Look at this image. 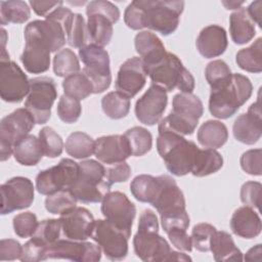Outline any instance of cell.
<instances>
[{"label": "cell", "mask_w": 262, "mask_h": 262, "mask_svg": "<svg viewBox=\"0 0 262 262\" xmlns=\"http://www.w3.org/2000/svg\"><path fill=\"white\" fill-rule=\"evenodd\" d=\"M183 8V1L135 0L127 6L124 21L132 30L147 28L168 36L178 28Z\"/></svg>", "instance_id": "1"}, {"label": "cell", "mask_w": 262, "mask_h": 262, "mask_svg": "<svg viewBox=\"0 0 262 262\" xmlns=\"http://www.w3.org/2000/svg\"><path fill=\"white\" fill-rule=\"evenodd\" d=\"M253 86L250 79L242 74H232L223 85L211 89L209 111L218 119L232 117L251 97Z\"/></svg>", "instance_id": "2"}, {"label": "cell", "mask_w": 262, "mask_h": 262, "mask_svg": "<svg viewBox=\"0 0 262 262\" xmlns=\"http://www.w3.org/2000/svg\"><path fill=\"white\" fill-rule=\"evenodd\" d=\"M157 150L171 174L184 176L191 172L199 147L182 135L163 132L157 138Z\"/></svg>", "instance_id": "3"}, {"label": "cell", "mask_w": 262, "mask_h": 262, "mask_svg": "<svg viewBox=\"0 0 262 262\" xmlns=\"http://www.w3.org/2000/svg\"><path fill=\"white\" fill-rule=\"evenodd\" d=\"M111 185L105 177V167L95 160H86L79 163L78 178L69 189L77 201L90 204L101 202Z\"/></svg>", "instance_id": "4"}, {"label": "cell", "mask_w": 262, "mask_h": 262, "mask_svg": "<svg viewBox=\"0 0 262 262\" xmlns=\"http://www.w3.org/2000/svg\"><path fill=\"white\" fill-rule=\"evenodd\" d=\"M152 84L170 92L175 88L184 93H192L194 78L182 64L177 55L167 52L157 63L145 69Z\"/></svg>", "instance_id": "5"}, {"label": "cell", "mask_w": 262, "mask_h": 262, "mask_svg": "<svg viewBox=\"0 0 262 262\" xmlns=\"http://www.w3.org/2000/svg\"><path fill=\"white\" fill-rule=\"evenodd\" d=\"M87 33L90 44L100 47L106 46L113 37V25L120 18L119 8L112 2L95 0L86 7Z\"/></svg>", "instance_id": "6"}, {"label": "cell", "mask_w": 262, "mask_h": 262, "mask_svg": "<svg viewBox=\"0 0 262 262\" xmlns=\"http://www.w3.org/2000/svg\"><path fill=\"white\" fill-rule=\"evenodd\" d=\"M79 57L84 63L82 73L93 86V93L105 91L112 82L110 56L103 47L87 44L79 49Z\"/></svg>", "instance_id": "7"}, {"label": "cell", "mask_w": 262, "mask_h": 262, "mask_svg": "<svg viewBox=\"0 0 262 262\" xmlns=\"http://www.w3.org/2000/svg\"><path fill=\"white\" fill-rule=\"evenodd\" d=\"M57 97V87L50 77L41 76L30 80V91L25 107L34 117L36 124H45L51 116V107Z\"/></svg>", "instance_id": "8"}, {"label": "cell", "mask_w": 262, "mask_h": 262, "mask_svg": "<svg viewBox=\"0 0 262 262\" xmlns=\"http://www.w3.org/2000/svg\"><path fill=\"white\" fill-rule=\"evenodd\" d=\"M36 122L26 108H17L4 117L0 123V159L8 160L13 154L14 144L23 137L29 135Z\"/></svg>", "instance_id": "9"}, {"label": "cell", "mask_w": 262, "mask_h": 262, "mask_svg": "<svg viewBox=\"0 0 262 262\" xmlns=\"http://www.w3.org/2000/svg\"><path fill=\"white\" fill-rule=\"evenodd\" d=\"M79 175V163L71 159H62L51 168L40 171L36 176V189L44 195L61 189H69Z\"/></svg>", "instance_id": "10"}, {"label": "cell", "mask_w": 262, "mask_h": 262, "mask_svg": "<svg viewBox=\"0 0 262 262\" xmlns=\"http://www.w3.org/2000/svg\"><path fill=\"white\" fill-rule=\"evenodd\" d=\"M91 238L110 260L120 261L128 254L129 236L106 219L95 220Z\"/></svg>", "instance_id": "11"}, {"label": "cell", "mask_w": 262, "mask_h": 262, "mask_svg": "<svg viewBox=\"0 0 262 262\" xmlns=\"http://www.w3.org/2000/svg\"><path fill=\"white\" fill-rule=\"evenodd\" d=\"M66 259L76 262H97L101 259V249L97 244L57 239L48 246L44 252L43 260Z\"/></svg>", "instance_id": "12"}, {"label": "cell", "mask_w": 262, "mask_h": 262, "mask_svg": "<svg viewBox=\"0 0 262 262\" xmlns=\"http://www.w3.org/2000/svg\"><path fill=\"white\" fill-rule=\"evenodd\" d=\"M101 213L107 221L130 237L136 208L125 193L110 191L101 201Z\"/></svg>", "instance_id": "13"}, {"label": "cell", "mask_w": 262, "mask_h": 262, "mask_svg": "<svg viewBox=\"0 0 262 262\" xmlns=\"http://www.w3.org/2000/svg\"><path fill=\"white\" fill-rule=\"evenodd\" d=\"M30 91V80L10 59L0 60V96L10 103L20 102Z\"/></svg>", "instance_id": "14"}, {"label": "cell", "mask_w": 262, "mask_h": 262, "mask_svg": "<svg viewBox=\"0 0 262 262\" xmlns=\"http://www.w3.org/2000/svg\"><path fill=\"white\" fill-rule=\"evenodd\" d=\"M161 176V187L151 206L156 208L162 220L187 215L185 199L176 181L168 175Z\"/></svg>", "instance_id": "15"}, {"label": "cell", "mask_w": 262, "mask_h": 262, "mask_svg": "<svg viewBox=\"0 0 262 262\" xmlns=\"http://www.w3.org/2000/svg\"><path fill=\"white\" fill-rule=\"evenodd\" d=\"M33 201L34 185L27 177L16 176L1 185V215L29 208Z\"/></svg>", "instance_id": "16"}, {"label": "cell", "mask_w": 262, "mask_h": 262, "mask_svg": "<svg viewBox=\"0 0 262 262\" xmlns=\"http://www.w3.org/2000/svg\"><path fill=\"white\" fill-rule=\"evenodd\" d=\"M136 256L145 262L167 261L172 251L168 242L159 234V229L138 228L133 237Z\"/></svg>", "instance_id": "17"}, {"label": "cell", "mask_w": 262, "mask_h": 262, "mask_svg": "<svg viewBox=\"0 0 262 262\" xmlns=\"http://www.w3.org/2000/svg\"><path fill=\"white\" fill-rule=\"evenodd\" d=\"M167 103V91L158 85L151 84L135 103L137 120L144 125L154 126L161 121Z\"/></svg>", "instance_id": "18"}, {"label": "cell", "mask_w": 262, "mask_h": 262, "mask_svg": "<svg viewBox=\"0 0 262 262\" xmlns=\"http://www.w3.org/2000/svg\"><path fill=\"white\" fill-rule=\"evenodd\" d=\"M26 45L20 55V60L27 72L31 74H42L50 66V48L37 35L25 29Z\"/></svg>", "instance_id": "19"}, {"label": "cell", "mask_w": 262, "mask_h": 262, "mask_svg": "<svg viewBox=\"0 0 262 262\" xmlns=\"http://www.w3.org/2000/svg\"><path fill=\"white\" fill-rule=\"evenodd\" d=\"M146 70L140 57L134 56L122 63L116 80L118 92L131 98L134 97L145 85Z\"/></svg>", "instance_id": "20"}, {"label": "cell", "mask_w": 262, "mask_h": 262, "mask_svg": "<svg viewBox=\"0 0 262 262\" xmlns=\"http://www.w3.org/2000/svg\"><path fill=\"white\" fill-rule=\"evenodd\" d=\"M61 230L66 238L86 241L91 237L95 220L89 210L83 207H74L60 214Z\"/></svg>", "instance_id": "21"}, {"label": "cell", "mask_w": 262, "mask_h": 262, "mask_svg": "<svg viewBox=\"0 0 262 262\" xmlns=\"http://www.w3.org/2000/svg\"><path fill=\"white\" fill-rule=\"evenodd\" d=\"M233 136L242 143L252 145L256 143L262 134V119L260 100L252 103L246 114L239 115L232 127Z\"/></svg>", "instance_id": "22"}, {"label": "cell", "mask_w": 262, "mask_h": 262, "mask_svg": "<svg viewBox=\"0 0 262 262\" xmlns=\"http://www.w3.org/2000/svg\"><path fill=\"white\" fill-rule=\"evenodd\" d=\"M94 155L103 164L112 165L125 162L131 154V149L125 135L101 136L95 140Z\"/></svg>", "instance_id": "23"}, {"label": "cell", "mask_w": 262, "mask_h": 262, "mask_svg": "<svg viewBox=\"0 0 262 262\" xmlns=\"http://www.w3.org/2000/svg\"><path fill=\"white\" fill-rule=\"evenodd\" d=\"M196 48L205 58L217 57L224 53L227 48V34L224 28L218 25L205 27L196 38Z\"/></svg>", "instance_id": "24"}, {"label": "cell", "mask_w": 262, "mask_h": 262, "mask_svg": "<svg viewBox=\"0 0 262 262\" xmlns=\"http://www.w3.org/2000/svg\"><path fill=\"white\" fill-rule=\"evenodd\" d=\"M135 50L144 63L145 69L160 61L167 53L161 39L150 31H142L135 36Z\"/></svg>", "instance_id": "25"}, {"label": "cell", "mask_w": 262, "mask_h": 262, "mask_svg": "<svg viewBox=\"0 0 262 262\" xmlns=\"http://www.w3.org/2000/svg\"><path fill=\"white\" fill-rule=\"evenodd\" d=\"M230 228L239 237L254 238L261 233V219L253 208L244 206L236 209L232 214Z\"/></svg>", "instance_id": "26"}, {"label": "cell", "mask_w": 262, "mask_h": 262, "mask_svg": "<svg viewBox=\"0 0 262 262\" xmlns=\"http://www.w3.org/2000/svg\"><path fill=\"white\" fill-rule=\"evenodd\" d=\"M229 32L232 41L237 45L250 42L255 34V23L244 7L238 8L229 16Z\"/></svg>", "instance_id": "27"}, {"label": "cell", "mask_w": 262, "mask_h": 262, "mask_svg": "<svg viewBox=\"0 0 262 262\" xmlns=\"http://www.w3.org/2000/svg\"><path fill=\"white\" fill-rule=\"evenodd\" d=\"M12 155L20 165L35 166L42 160L44 152L40 139L29 134L14 144Z\"/></svg>", "instance_id": "28"}, {"label": "cell", "mask_w": 262, "mask_h": 262, "mask_svg": "<svg viewBox=\"0 0 262 262\" xmlns=\"http://www.w3.org/2000/svg\"><path fill=\"white\" fill-rule=\"evenodd\" d=\"M196 138L202 146L216 149L226 143L228 139V130L222 122L209 120L199 128Z\"/></svg>", "instance_id": "29"}, {"label": "cell", "mask_w": 262, "mask_h": 262, "mask_svg": "<svg viewBox=\"0 0 262 262\" xmlns=\"http://www.w3.org/2000/svg\"><path fill=\"white\" fill-rule=\"evenodd\" d=\"M210 251L216 261H242L243 254L226 231H215L211 239Z\"/></svg>", "instance_id": "30"}, {"label": "cell", "mask_w": 262, "mask_h": 262, "mask_svg": "<svg viewBox=\"0 0 262 262\" xmlns=\"http://www.w3.org/2000/svg\"><path fill=\"white\" fill-rule=\"evenodd\" d=\"M172 106L171 112L196 124L204 113L202 100L192 93L180 92L176 94L173 97Z\"/></svg>", "instance_id": "31"}, {"label": "cell", "mask_w": 262, "mask_h": 262, "mask_svg": "<svg viewBox=\"0 0 262 262\" xmlns=\"http://www.w3.org/2000/svg\"><path fill=\"white\" fill-rule=\"evenodd\" d=\"M161 187V176L141 174L136 176L130 184L132 195L139 202L152 204Z\"/></svg>", "instance_id": "32"}, {"label": "cell", "mask_w": 262, "mask_h": 262, "mask_svg": "<svg viewBox=\"0 0 262 262\" xmlns=\"http://www.w3.org/2000/svg\"><path fill=\"white\" fill-rule=\"evenodd\" d=\"M222 166L223 158L218 151L211 148H199L190 173L196 177H204L217 172Z\"/></svg>", "instance_id": "33"}, {"label": "cell", "mask_w": 262, "mask_h": 262, "mask_svg": "<svg viewBox=\"0 0 262 262\" xmlns=\"http://www.w3.org/2000/svg\"><path fill=\"white\" fill-rule=\"evenodd\" d=\"M237 66L249 73L262 71V38H258L251 46L241 49L235 56Z\"/></svg>", "instance_id": "34"}, {"label": "cell", "mask_w": 262, "mask_h": 262, "mask_svg": "<svg viewBox=\"0 0 262 262\" xmlns=\"http://www.w3.org/2000/svg\"><path fill=\"white\" fill-rule=\"evenodd\" d=\"M31 16V10L25 1L12 0L0 2V23L2 26L24 24Z\"/></svg>", "instance_id": "35"}, {"label": "cell", "mask_w": 262, "mask_h": 262, "mask_svg": "<svg viewBox=\"0 0 262 262\" xmlns=\"http://www.w3.org/2000/svg\"><path fill=\"white\" fill-rule=\"evenodd\" d=\"M130 98L118 91L110 92L101 99L103 113L113 120L125 118L130 111Z\"/></svg>", "instance_id": "36"}, {"label": "cell", "mask_w": 262, "mask_h": 262, "mask_svg": "<svg viewBox=\"0 0 262 262\" xmlns=\"http://www.w3.org/2000/svg\"><path fill=\"white\" fill-rule=\"evenodd\" d=\"M95 141L84 132H74L68 137L64 148L66 151L75 159H86L94 154Z\"/></svg>", "instance_id": "37"}, {"label": "cell", "mask_w": 262, "mask_h": 262, "mask_svg": "<svg viewBox=\"0 0 262 262\" xmlns=\"http://www.w3.org/2000/svg\"><path fill=\"white\" fill-rule=\"evenodd\" d=\"M124 135L128 140L132 156L141 157L151 149L152 136L147 129L135 126L128 129Z\"/></svg>", "instance_id": "38"}, {"label": "cell", "mask_w": 262, "mask_h": 262, "mask_svg": "<svg viewBox=\"0 0 262 262\" xmlns=\"http://www.w3.org/2000/svg\"><path fill=\"white\" fill-rule=\"evenodd\" d=\"M62 88L66 95L78 100L85 99L93 93V86L83 73H77L64 78Z\"/></svg>", "instance_id": "39"}, {"label": "cell", "mask_w": 262, "mask_h": 262, "mask_svg": "<svg viewBox=\"0 0 262 262\" xmlns=\"http://www.w3.org/2000/svg\"><path fill=\"white\" fill-rule=\"evenodd\" d=\"M80 71L79 59L75 52L69 48L57 51L53 57V72L57 77H69Z\"/></svg>", "instance_id": "40"}, {"label": "cell", "mask_w": 262, "mask_h": 262, "mask_svg": "<svg viewBox=\"0 0 262 262\" xmlns=\"http://www.w3.org/2000/svg\"><path fill=\"white\" fill-rule=\"evenodd\" d=\"M61 231L59 219H45L38 224L36 231L31 237L47 248L59 239Z\"/></svg>", "instance_id": "41"}, {"label": "cell", "mask_w": 262, "mask_h": 262, "mask_svg": "<svg viewBox=\"0 0 262 262\" xmlns=\"http://www.w3.org/2000/svg\"><path fill=\"white\" fill-rule=\"evenodd\" d=\"M77 199L70 189H61L52 194L47 195L45 200V208L51 214H62L76 207Z\"/></svg>", "instance_id": "42"}, {"label": "cell", "mask_w": 262, "mask_h": 262, "mask_svg": "<svg viewBox=\"0 0 262 262\" xmlns=\"http://www.w3.org/2000/svg\"><path fill=\"white\" fill-rule=\"evenodd\" d=\"M39 139L43 148L44 156L47 158H56L61 155L63 142L60 135L51 127H43L39 131Z\"/></svg>", "instance_id": "43"}, {"label": "cell", "mask_w": 262, "mask_h": 262, "mask_svg": "<svg viewBox=\"0 0 262 262\" xmlns=\"http://www.w3.org/2000/svg\"><path fill=\"white\" fill-rule=\"evenodd\" d=\"M231 72L227 63L221 59H216L209 62L205 70V77L211 89L217 88L226 83L230 77Z\"/></svg>", "instance_id": "44"}, {"label": "cell", "mask_w": 262, "mask_h": 262, "mask_svg": "<svg viewBox=\"0 0 262 262\" xmlns=\"http://www.w3.org/2000/svg\"><path fill=\"white\" fill-rule=\"evenodd\" d=\"M88 33L87 26L85 24L84 17L80 13H75L72 25L69 29L67 42L70 46L75 48H81L88 43Z\"/></svg>", "instance_id": "45"}, {"label": "cell", "mask_w": 262, "mask_h": 262, "mask_svg": "<svg viewBox=\"0 0 262 262\" xmlns=\"http://www.w3.org/2000/svg\"><path fill=\"white\" fill-rule=\"evenodd\" d=\"M56 112L58 118L62 122L67 124L75 123L78 121L82 113L80 100L63 94L58 100Z\"/></svg>", "instance_id": "46"}, {"label": "cell", "mask_w": 262, "mask_h": 262, "mask_svg": "<svg viewBox=\"0 0 262 262\" xmlns=\"http://www.w3.org/2000/svg\"><path fill=\"white\" fill-rule=\"evenodd\" d=\"M216 228L209 223H199L191 230V244L200 252H209Z\"/></svg>", "instance_id": "47"}, {"label": "cell", "mask_w": 262, "mask_h": 262, "mask_svg": "<svg viewBox=\"0 0 262 262\" xmlns=\"http://www.w3.org/2000/svg\"><path fill=\"white\" fill-rule=\"evenodd\" d=\"M37 216L32 212H25L16 215L13 218L12 225L16 235L26 238L34 234L38 227Z\"/></svg>", "instance_id": "48"}, {"label": "cell", "mask_w": 262, "mask_h": 262, "mask_svg": "<svg viewBox=\"0 0 262 262\" xmlns=\"http://www.w3.org/2000/svg\"><path fill=\"white\" fill-rule=\"evenodd\" d=\"M239 163L246 173L253 176H260L262 174V150L260 148L247 150L241 157Z\"/></svg>", "instance_id": "49"}, {"label": "cell", "mask_w": 262, "mask_h": 262, "mask_svg": "<svg viewBox=\"0 0 262 262\" xmlns=\"http://www.w3.org/2000/svg\"><path fill=\"white\" fill-rule=\"evenodd\" d=\"M262 185L257 181H248L242 185L241 188V201L245 206L258 209L260 205Z\"/></svg>", "instance_id": "50"}, {"label": "cell", "mask_w": 262, "mask_h": 262, "mask_svg": "<svg viewBox=\"0 0 262 262\" xmlns=\"http://www.w3.org/2000/svg\"><path fill=\"white\" fill-rule=\"evenodd\" d=\"M105 177L111 184L125 182L131 176V168L126 162H120L112 165H106Z\"/></svg>", "instance_id": "51"}, {"label": "cell", "mask_w": 262, "mask_h": 262, "mask_svg": "<svg viewBox=\"0 0 262 262\" xmlns=\"http://www.w3.org/2000/svg\"><path fill=\"white\" fill-rule=\"evenodd\" d=\"M46 247L31 237L23 247V253L19 258L23 262H38L43 261Z\"/></svg>", "instance_id": "52"}, {"label": "cell", "mask_w": 262, "mask_h": 262, "mask_svg": "<svg viewBox=\"0 0 262 262\" xmlns=\"http://www.w3.org/2000/svg\"><path fill=\"white\" fill-rule=\"evenodd\" d=\"M23 253V246L13 238H4L0 242V260L13 261L19 259Z\"/></svg>", "instance_id": "53"}, {"label": "cell", "mask_w": 262, "mask_h": 262, "mask_svg": "<svg viewBox=\"0 0 262 262\" xmlns=\"http://www.w3.org/2000/svg\"><path fill=\"white\" fill-rule=\"evenodd\" d=\"M166 233L168 234L170 242L176 249L184 252H190L192 250L191 237L187 234L186 229L175 228L169 230Z\"/></svg>", "instance_id": "54"}, {"label": "cell", "mask_w": 262, "mask_h": 262, "mask_svg": "<svg viewBox=\"0 0 262 262\" xmlns=\"http://www.w3.org/2000/svg\"><path fill=\"white\" fill-rule=\"evenodd\" d=\"M62 1H37V0H31L30 5L32 6L33 10L36 14L41 16H47L50 14L53 10L58 8L59 6H62Z\"/></svg>", "instance_id": "55"}, {"label": "cell", "mask_w": 262, "mask_h": 262, "mask_svg": "<svg viewBox=\"0 0 262 262\" xmlns=\"http://www.w3.org/2000/svg\"><path fill=\"white\" fill-rule=\"evenodd\" d=\"M261 6H262V2L261 1H255L253 3L250 4V6L247 9L248 14L250 15V17L252 18V20L257 24L260 28L262 27L261 25Z\"/></svg>", "instance_id": "56"}, {"label": "cell", "mask_w": 262, "mask_h": 262, "mask_svg": "<svg viewBox=\"0 0 262 262\" xmlns=\"http://www.w3.org/2000/svg\"><path fill=\"white\" fill-rule=\"evenodd\" d=\"M261 253H262V249H261V245H256L255 247H253L252 249H250L246 256H245V260H250V261H260L261 260Z\"/></svg>", "instance_id": "57"}, {"label": "cell", "mask_w": 262, "mask_h": 262, "mask_svg": "<svg viewBox=\"0 0 262 262\" xmlns=\"http://www.w3.org/2000/svg\"><path fill=\"white\" fill-rule=\"evenodd\" d=\"M167 261H191V258L183 253L171 251L168 256Z\"/></svg>", "instance_id": "58"}, {"label": "cell", "mask_w": 262, "mask_h": 262, "mask_svg": "<svg viewBox=\"0 0 262 262\" xmlns=\"http://www.w3.org/2000/svg\"><path fill=\"white\" fill-rule=\"evenodd\" d=\"M244 2H236V1H223L222 4L226 7V9H237Z\"/></svg>", "instance_id": "59"}]
</instances>
